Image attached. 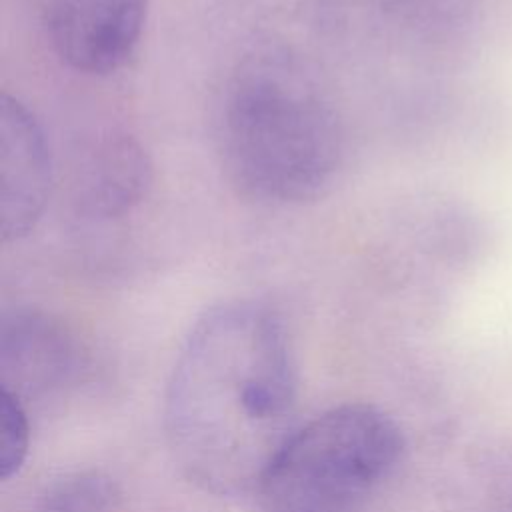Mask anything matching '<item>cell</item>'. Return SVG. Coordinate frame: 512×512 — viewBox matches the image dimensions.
I'll return each mask as SVG.
<instances>
[{
  "instance_id": "5",
  "label": "cell",
  "mask_w": 512,
  "mask_h": 512,
  "mask_svg": "<svg viewBox=\"0 0 512 512\" xmlns=\"http://www.w3.org/2000/svg\"><path fill=\"white\" fill-rule=\"evenodd\" d=\"M52 186V158L32 112L16 98L0 100V234L26 236L38 222Z\"/></svg>"
},
{
  "instance_id": "2",
  "label": "cell",
  "mask_w": 512,
  "mask_h": 512,
  "mask_svg": "<svg viewBox=\"0 0 512 512\" xmlns=\"http://www.w3.org/2000/svg\"><path fill=\"white\" fill-rule=\"evenodd\" d=\"M216 136L232 184L264 202L318 196L342 152L330 96L286 50H262L236 66L222 92Z\"/></svg>"
},
{
  "instance_id": "9",
  "label": "cell",
  "mask_w": 512,
  "mask_h": 512,
  "mask_svg": "<svg viewBox=\"0 0 512 512\" xmlns=\"http://www.w3.org/2000/svg\"><path fill=\"white\" fill-rule=\"evenodd\" d=\"M30 446L28 414L22 400L2 388L0 392V478L8 480L22 468Z\"/></svg>"
},
{
  "instance_id": "3",
  "label": "cell",
  "mask_w": 512,
  "mask_h": 512,
  "mask_svg": "<svg viewBox=\"0 0 512 512\" xmlns=\"http://www.w3.org/2000/svg\"><path fill=\"white\" fill-rule=\"evenodd\" d=\"M398 424L370 404L332 408L294 430L256 492L262 512H352L394 470Z\"/></svg>"
},
{
  "instance_id": "4",
  "label": "cell",
  "mask_w": 512,
  "mask_h": 512,
  "mask_svg": "<svg viewBox=\"0 0 512 512\" xmlns=\"http://www.w3.org/2000/svg\"><path fill=\"white\" fill-rule=\"evenodd\" d=\"M148 0H46L44 24L58 58L84 74L118 70L136 50Z\"/></svg>"
},
{
  "instance_id": "7",
  "label": "cell",
  "mask_w": 512,
  "mask_h": 512,
  "mask_svg": "<svg viewBox=\"0 0 512 512\" xmlns=\"http://www.w3.org/2000/svg\"><path fill=\"white\" fill-rule=\"evenodd\" d=\"M0 356L4 376H12L16 384V390L10 392L20 394L36 380L42 382L68 366L70 342L48 318L18 314L2 328Z\"/></svg>"
},
{
  "instance_id": "1",
  "label": "cell",
  "mask_w": 512,
  "mask_h": 512,
  "mask_svg": "<svg viewBox=\"0 0 512 512\" xmlns=\"http://www.w3.org/2000/svg\"><path fill=\"white\" fill-rule=\"evenodd\" d=\"M296 374L282 320L226 302L192 326L166 394V438L182 474L218 496L258 488L292 430Z\"/></svg>"
},
{
  "instance_id": "8",
  "label": "cell",
  "mask_w": 512,
  "mask_h": 512,
  "mask_svg": "<svg viewBox=\"0 0 512 512\" xmlns=\"http://www.w3.org/2000/svg\"><path fill=\"white\" fill-rule=\"evenodd\" d=\"M118 498L114 480L100 470H76L52 480L36 512H110Z\"/></svg>"
},
{
  "instance_id": "6",
  "label": "cell",
  "mask_w": 512,
  "mask_h": 512,
  "mask_svg": "<svg viewBox=\"0 0 512 512\" xmlns=\"http://www.w3.org/2000/svg\"><path fill=\"white\" fill-rule=\"evenodd\" d=\"M148 182L150 166L140 146L124 136L106 138L80 170V202L88 212L116 216L140 202Z\"/></svg>"
}]
</instances>
